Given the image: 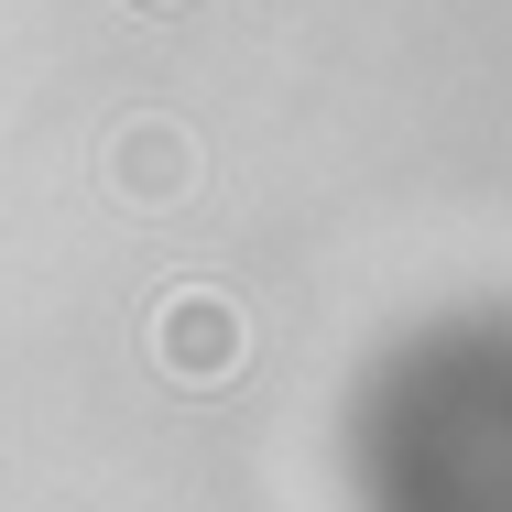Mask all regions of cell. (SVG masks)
<instances>
[{
  "label": "cell",
  "instance_id": "1",
  "mask_svg": "<svg viewBox=\"0 0 512 512\" xmlns=\"http://www.w3.org/2000/svg\"><path fill=\"white\" fill-rule=\"evenodd\" d=\"M153 349H164L175 382H229V371H240V306H229V295H164Z\"/></svg>",
  "mask_w": 512,
  "mask_h": 512
},
{
  "label": "cell",
  "instance_id": "2",
  "mask_svg": "<svg viewBox=\"0 0 512 512\" xmlns=\"http://www.w3.org/2000/svg\"><path fill=\"white\" fill-rule=\"evenodd\" d=\"M186 175H197V142H186V131H164V120L120 131V186H131V197H175Z\"/></svg>",
  "mask_w": 512,
  "mask_h": 512
}]
</instances>
